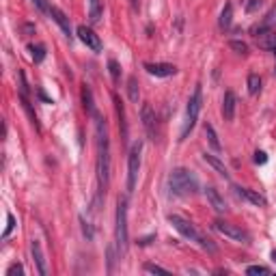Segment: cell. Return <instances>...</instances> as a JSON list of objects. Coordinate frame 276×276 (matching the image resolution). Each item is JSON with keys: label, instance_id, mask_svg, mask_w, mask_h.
<instances>
[{"label": "cell", "instance_id": "cell-33", "mask_svg": "<svg viewBox=\"0 0 276 276\" xmlns=\"http://www.w3.org/2000/svg\"><path fill=\"white\" fill-rule=\"evenodd\" d=\"M30 2H32L34 6H37V11H39V13H50V9H52L48 0H30Z\"/></svg>", "mask_w": 276, "mask_h": 276}, {"label": "cell", "instance_id": "cell-29", "mask_svg": "<svg viewBox=\"0 0 276 276\" xmlns=\"http://www.w3.org/2000/svg\"><path fill=\"white\" fill-rule=\"evenodd\" d=\"M144 272L147 274H168L166 268H162L158 264H144Z\"/></svg>", "mask_w": 276, "mask_h": 276}, {"label": "cell", "instance_id": "cell-34", "mask_svg": "<svg viewBox=\"0 0 276 276\" xmlns=\"http://www.w3.org/2000/svg\"><path fill=\"white\" fill-rule=\"evenodd\" d=\"M24 274V266L22 264H11L9 270H6V276H22Z\"/></svg>", "mask_w": 276, "mask_h": 276}, {"label": "cell", "instance_id": "cell-8", "mask_svg": "<svg viewBox=\"0 0 276 276\" xmlns=\"http://www.w3.org/2000/svg\"><path fill=\"white\" fill-rule=\"evenodd\" d=\"M140 121H142V128L144 132H147V136L151 138V140H156L158 136V114L151 104H142L140 108Z\"/></svg>", "mask_w": 276, "mask_h": 276}, {"label": "cell", "instance_id": "cell-9", "mask_svg": "<svg viewBox=\"0 0 276 276\" xmlns=\"http://www.w3.org/2000/svg\"><path fill=\"white\" fill-rule=\"evenodd\" d=\"M76 34H78V39L88 48V50L102 52V39H100V34L91 28V26H84V24L78 26V28H76Z\"/></svg>", "mask_w": 276, "mask_h": 276}, {"label": "cell", "instance_id": "cell-2", "mask_svg": "<svg viewBox=\"0 0 276 276\" xmlns=\"http://www.w3.org/2000/svg\"><path fill=\"white\" fill-rule=\"evenodd\" d=\"M168 222L175 226V231L179 233V236H184L186 240L194 242V244H198V246L203 248V250H207V252H216V250H218V246L214 244L210 238H205L203 233L198 231L196 226L190 222V220H186L184 216H179V214H170V216H168Z\"/></svg>", "mask_w": 276, "mask_h": 276}, {"label": "cell", "instance_id": "cell-27", "mask_svg": "<svg viewBox=\"0 0 276 276\" xmlns=\"http://www.w3.org/2000/svg\"><path fill=\"white\" fill-rule=\"evenodd\" d=\"M108 72H110V78H112V82H119V78H121V65L116 63L114 58L108 60Z\"/></svg>", "mask_w": 276, "mask_h": 276}, {"label": "cell", "instance_id": "cell-32", "mask_svg": "<svg viewBox=\"0 0 276 276\" xmlns=\"http://www.w3.org/2000/svg\"><path fill=\"white\" fill-rule=\"evenodd\" d=\"M13 226H16V218H13V214H6V229H4V233H2V240H6V238L11 236Z\"/></svg>", "mask_w": 276, "mask_h": 276}, {"label": "cell", "instance_id": "cell-3", "mask_svg": "<svg viewBox=\"0 0 276 276\" xmlns=\"http://www.w3.org/2000/svg\"><path fill=\"white\" fill-rule=\"evenodd\" d=\"M168 188L177 196H190L198 192V179L188 168H172L168 175Z\"/></svg>", "mask_w": 276, "mask_h": 276}, {"label": "cell", "instance_id": "cell-35", "mask_svg": "<svg viewBox=\"0 0 276 276\" xmlns=\"http://www.w3.org/2000/svg\"><path fill=\"white\" fill-rule=\"evenodd\" d=\"M261 4H264V0H248L246 11H248V13H254V11H257L259 6H261Z\"/></svg>", "mask_w": 276, "mask_h": 276}, {"label": "cell", "instance_id": "cell-10", "mask_svg": "<svg viewBox=\"0 0 276 276\" xmlns=\"http://www.w3.org/2000/svg\"><path fill=\"white\" fill-rule=\"evenodd\" d=\"M144 72L156 78H170L177 74V67L170 63H144Z\"/></svg>", "mask_w": 276, "mask_h": 276}, {"label": "cell", "instance_id": "cell-17", "mask_svg": "<svg viewBox=\"0 0 276 276\" xmlns=\"http://www.w3.org/2000/svg\"><path fill=\"white\" fill-rule=\"evenodd\" d=\"M257 44L259 48H264V50H276V30H266V32H259L257 37Z\"/></svg>", "mask_w": 276, "mask_h": 276}, {"label": "cell", "instance_id": "cell-30", "mask_svg": "<svg viewBox=\"0 0 276 276\" xmlns=\"http://www.w3.org/2000/svg\"><path fill=\"white\" fill-rule=\"evenodd\" d=\"M229 48H231V50H236L238 54H246L248 52V46L244 44V41H238V39L229 41Z\"/></svg>", "mask_w": 276, "mask_h": 276}, {"label": "cell", "instance_id": "cell-1", "mask_svg": "<svg viewBox=\"0 0 276 276\" xmlns=\"http://www.w3.org/2000/svg\"><path fill=\"white\" fill-rule=\"evenodd\" d=\"M95 132H98V184L102 198L110 184V138H108L106 119L98 112H95Z\"/></svg>", "mask_w": 276, "mask_h": 276}, {"label": "cell", "instance_id": "cell-24", "mask_svg": "<svg viewBox=\"0 0 276 276\" xmlns=\"http://www.w3.org/2000/svg\"><path fill=\"white\" fill-rule=\"evenodd\" d=\"M246 84H248V93L257 95L261 91V78H259V74H250V76H248Z\"/></svg>", "mask_w": 276, "mask_h": 276}, {"label": "cell", "instance_id": "cell-4", "mask_svg": "<svg viewBox=\"0 0 276 276\" xmlns=\"http://www.w3.org/2000/svg\"><path fill=\"white\" fill-rule=\"evenodd\" d=\"M201 108H203V86L196 84L194 86V93L190 95L188 100V106H186V121H184V128H182V136L179 140H186L188 134L194 130L196 121H198V114H201Z\"/></svg>", "mask_w": 276, "mask_h": 276}, {"label": "cell", "instance_id": "cell-18", "mask_svg": "<svg viewBox=\"0 0 276 276\" xmlns=\"http://www.w3.org/2000/svg\"><path fill=\"white\" fill-rule=\"evenodd\" d=\"M203 160H205L207 164H210V166H212L214 170H216L220 177L229 179V170H226V166L222 164V160H220L218 156H214V154H203Z\"/></svg>", "mask_w": 276, "mask_h": 276}, {"label": "cell", "instance_id": "cell-38", "mask_svg": "<svg viewBox=\"0 0 276 276\" xmlns=\"http://www.w3.org/2000/svg\"><path fill=\"white\" fill-rule=\"evenodd\" d=\"M272 261H274V264H276V248H274V250H272Z\"/></svg>", "mask_w": 276, "mask_h": 276}, {"label": "cell", "instance_id": "cell-21", "mask_svg": "<svg viewBox=\"0 0 276 276\" xmlns=\"http://www.w3.org/2000/svg\"><path fill=\"white\" fill-rule=\"evenodd\" d=\"M205 136H207V140H210V144H212V149L214 151H222V144H220V138H218V134H216V130H214V126L212 123H205Z\"/></svg>", "mask_w": 276, "mask_h": 276}, {"label": "cell", "instance_id": "cell-39", "mask_svg": "<svg viewBox=\"0 0 276 276\" xmlns=\"http://www.w3.org/2000/svg\"><path fill=\"white\" fill-rule=\"evenodd\" d=\"M274 54H276V50H274ZM274 72H276V69H274Z\"/></svg>", "mask_w": 276, "mask_h": 276}, {"label": "cell", "instance_id": "cell-16", "mask_svg": "<svg viewBox=\"0 0 276 276\" xmlns=\"http://www.w3.org/2000/svg\"><path fill=\"white\" fill-rule=\"evenodd\" d=\"M236 190H238V194L244 196L248 203L257 205V207H266V205H268V198H266L264 194H259L257 190H250V188H236Z\"/></svg>", "mask_w": 276, "mask_h": 276}, {"label": "cell", "instance_id": "cell-11", "mask_svg": "<svg viewBox=\"0 0 276 276\" xmlns=\"http://www.w3.org/2000/svg\"><path fill=\"white\" fill-rule=\"evenodd\" d=\"M236 108H238V98L233 91H224L222 98V116L224 121H233L236 119Z\"/></svg>", "mask_w": 276, "mask_h": 276}, {"label": "cell", "instance_id": "cell-12", "mask_svg": "<svg viewBox=\"0 0 276 276\" xmlns=\"http://www.w3.org/2000/svg\"><path fill=\"white\" fill-rule=\"evenodd\" d=\"M205 196H207L210 205H212L218 214H224V212H226V203H224L222 194H220V190H216L214 186H207V188H205Z\"/></svg>", "mask_w": 276, "mask_h": 276}, {"label": "cell", "instance_id": "cell-25", "mask_svg": "<svg viewBox=\"0 0 276 276\" xmlns=\"http://www.w3.org/2000/svg\"><path fill=\"white\" fill-rule=\"evenodd\" d=\"M114 108H116V116H119V128L123 130V136L128 134V126H126V112H123V104L121 100L114 95Z\"/></svg>", "mask_w": 276, "mask_h": 276}, {"label": "cell", "instance_id": "cell-26", "mask_svg": "<svg viewBox=\"0 0 276 276\" xmlns=\"http://www.w3.org/2000/svg\"><path fill=\"white\" fill-rule=\"evenodd\" d=\"M28 50H30V56H32L34 63H41V60L46 58V48L41 46V44H37V46H30Z\"/></svg>", "mask_w": 276, "mask_h": 276}, {"label": "cell", "instance_id": "cell-6", "mask_svg": "<svg viewBox=\"0 0 276 276\" xmlns=\"http://www.w3.org/2000/svg\"><path fill=\"white\" fill-rule=\"evenodd\" d=\"M140 154H142V140L132 144L128 156V194H132L138 182V170H140Z\"/></svg>", "mask_w": 276, "mask_h": 276}, {"label": "cell", "instance_id": "cell-20", "mask_svg": "<svg viewBox=\"0 0 276 276\" xmlns=\"http://www.w3.org/2000/svg\"><path fill=\"white\" fill-rule=\"evenodd\" d=\"M231 22H233V4H231V2H226V4H224V9H222V13H220L218 26H220L222 30H226V28H231Z\"/></svg>", "mask_w": 276, "mask_h": 276}, {"label": "cell", "instance_id": "cell-19", "mask_svg": "<svg viewBox=\"0 0 276 276\" xmlns=\"http://www.w3.org/2000/svg\"><path fill=\"white\" fill-rule=\"evenodd\" d=\"M104 16V6L102 0H88V22L91 24H100Z\"/></svg>", "mask_w": 276, "mask_h": 276}, {"label": "cell", "instance_id": "cell-28", "mask_svg": "<svg viewBox=\"0 0 276 276\" xmlns=\"http://www.w3.org/2000/svg\"><path fill=\"white\" fill-rule=\"evenodd\" d=\"M246 274L248 276H261V274H270V268H266V266H248L246 268Z\"/></svg>", "mask_w": 276, "mask_h": 276}, {"label": "cell", "instance_id": "cell-31", "mask_svg": "<svg viewBox=\"0 0 276 276\" xmlns=\"http://www.w3.org/2000/svg\"><path fill=\"white\" fill-rule=\"evenodd\" d=\"M80 224H82V233H84V238H86L88 242H93V238H95V233H93V226L88 224L84 218H80Z\"/></svg>", "mask_w": 276, "mask_h": 276}, {"label": "cell", "instance_id": "cell-14", "mask_svg": "<svg viewBox=\"0 0 276 276\" xmlns=\"http://www.w3.org/2000/svg\"><path fill=\"white\" fill-rule=\"evenodd\" d=\"M50 16H52L54 22H56V24L60 26V30H63L69 39H72V37H74V34H72V22H69V18L65 16V13L60 11L58 6H52V9H50Z\"/></svg>", "mask_w": 276, "mask_h": 276}, {"label": "cell", "instance_id": "cell-7", "mask_svg": "<svg viewBox=\"0 0 276 276\" xmlns=\"http://www.w3.org/2000/svg\"><path fill=\"white\" fill-rule=\"evenodd\" d=\"M214 229H216L218 233H222L224 238H229L233 242H242V244H248L250 242V236L242 229V226L238 224H231V222H222V220H216L214 222Z\"/></svg>", "mask_w": 276, "mask_h": 276}, {"label": "cell", "instance_id": "cell-15", "mask_svg": "<svg viewBox=\"0 0 276 276\" xmlns=\"http://www.w3.org/2000/svg\"><path fill=\"white\" fill-rule=\"evenodd\" d=\"M266 30H276V6L272 11H268V16L261 20L257 26H252V34L257 37L259 32H266Z\"/></svg>", "mask_w": 276, "mask_h": 276}, {"label": "cell", "instance_id": "cell-13", "mask_svg": "<svg viewBox=\"0 0 276 276\" xmlns=\"http://www.w3.org/2000/svg\"><path fill=\"white\" fill-rule=\"evenodd\" d=\"M30 252H32L34 264H37V272H39L41 276H46V274H48V266H46V257H44V250H41L39 240H32V242H30Z\"/></svg>", "mask_w": 276, "mask_h": 276}, {"label": "cell", "instance_id": "cell-23", "mask_svg": "<svg viewBox=\"0 0 276 276\" xmlns=\"http://www.w3.org/2000/svg\"><path fill=\"white\" fill-rule=\"evenodd\" d=\"M128 95H130V102L138 104V98H140V91H138V80L134 76H130L128 78Z\"/></svg>", "mask_w": 276, "mask_h": 276}, {"label": "cell", "instance_id": "cell-22", "mask_svg": "<svg viewBox=\"0 0 276 276\" xmlns=\"http://www.w3.org/2000/svg\"><path fill=\"white\" fill-rule=\"evenodd\" d=\"M82 100H84V108H86V112L91 114V116H95V104H93V93H91V88H88L86 84H84V88H82Z\"/></svg>", "mask_w": 276, "mask_h": 276}, {"label": "cell", "instance_id": "cell-37", "mask_svg": "<svg viewBox=\"0 0 276 276\" xmlns=\"http://www.w3.org/2000/svg\"><path fill=\"white\" fill-rule=\"evenodd\" d=\"M130 2H132V9H134V11L140 9V0H130Z\"/></svg>", "mask_w": 276, "mask_h": 276}, {"label": "cell", "instance_id": "cell-36", "mask_svg": "<svg viewBox=\"0 0 276 276\" xmlns=\"http://www.w3.org/2000/svg\"><path fill=\"white\" fill-rule=\"evenodd\" d=\"M254 162H257V164H266L268 162L266 151H257V154H254Z\"/></svg>", "mask_w": 276, "mask_h": 276}, {"label": "cell", "instance_id": "cell-5", "mask_svg": "<svg viewBox=\"0 0 276 276\" xmlns=\"http://www.w3.org/2000/svg\"><path fill=\"white\" fill-rule=\"evenodd\" d=\"M114 242H116V252H126L130 244V233H128V201L119 198L116 201V216H114Z\"/></svg>", "mask_w": 276, "mask_h": 276}]
</instances>
